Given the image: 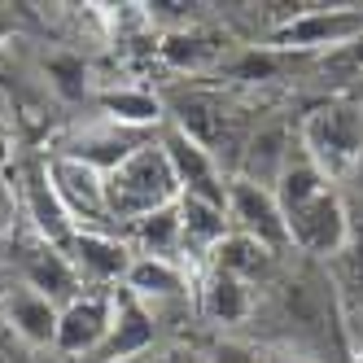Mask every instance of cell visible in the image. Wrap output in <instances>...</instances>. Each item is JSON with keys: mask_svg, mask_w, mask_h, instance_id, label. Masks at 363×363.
<instances>
[{"mask_svg": "<svg viewBox=\"0 0 363 363\" xmlns=\"http://www.w3.org/2000/svg\"><path fill=\"white\" fill-rule=\"evenodd\" d=\"M272 193L280 201V215H284V228H289L294 250H302L306 258H333L350 241L354 223L346 215V201L337 197V184H328L315 171V162L302 153V145L284 162Z\"/></svg>", "mask_w": 363, "mask_h": 363, "instance_id": "6da1fadb", "label": "cell"}, {"mask_svg": "<svg viewBox=\"0 0 363 363\" xmlns=\"http://www.w3.org/2000/svg\"><path fill=\"white\" fill-rule=\"evenodd\" d=\"M179 197H184V189H179V179L171 171L167 149L153 140L106 175V211L118 223H140L149 215L167 211V206H175Z\"/></svg>", "mask_w": 363, "mask_h": 363, "instance_id": "7a4b0ae2", "label": "cell"}, {"mask_svg": "<svg viewBox=\"0 0 363 363\" xmlns=\"http://www.w3.org/2000/svg\"><path fill=\"white\" fill-rule=\"evenodd\" d=\"M298 145L328 184H350L363 158V106L359 101H333L306 114L298 127Z\"/></svg>", "mask_w": 363, "mask_h": 363, "instance_id": "3957f363", "label": "cell"}, {"mask_svg": "<svg viewBox=\"0 0 363 363\" xmlns=\"http://www.w3.org/2000/svg\"><path fill=\"white\" fill-rule=\"evenodd\" d=\"M13 267H18V284H27V289H35L40 298L48 302H74L79 298V276H74L70 267V258L57 250V245H48L40 232H22V237H13Z\"/></svg>", "mask_w": 363, "mask_h": 363, "instance_id": "277c9868", "label": "cell"}, {"mask_svg": "<svg viewBox=\"0 0 363 363\" xmlns=\"http://www.w3.org/2000/svg\"><path fill=\"white\" fill-rule=\"evenodd\" d=\"M228 219L237 223L241 237L258 241L263 250H272L276 258L294 245V241H289V228H284V215H280L276 193L250 184V179H241V175L228 184Z\"/></svg>", "mask_w": 363, "mask_h": 363, "instance_id": "5b68a950", "label": "cell"}, {"mask_svg": "<svg viewBox=\"0 0 363 363\" xmlns=\"http://www.w3.org/2000/svg\"><path fill=\"white\" fill-rule=\"evenodd\" d=\"M114 298L118 289H92V294H79L74 302H66L57 315V350L92 359L114 328Z\"/></svg>", "mask_w": 363, "mask_h": 363, "instance_id": "8992f818", "label": "cell"}, {"mask_svg": "<svg viewBox=\"0 0 363 363\" xmlns=\"http://www.w3.org/2000/svg\"><path fill=\"white\" fill-rule=\"evenodd\" d=\"M48 179H53V189H57L70 219H84V223L110 219V211H106V175L96 167L57 153V158H48Z\"/></svg>", "mask_w": 363, "mask_h": 363, "instance_id": "52a82bcc", "label": "cell"}, {"mask_svg": "<svg viewBox=\"0 0 363 363\" xmlns=\"http://www.w3.org/2000/svg\"><path fill=\"white\" fill-rule=\"evenodd\" d=\"M162 149L171 158V171L179 179V189H184V197H197V201H211V206H223V211H228V184H219L215 158L197 140H189L179 127H171Z\"/></svg>", "mask_w": 363, "mask_h": 363, "instance_id": "ba28073f", "label": "cell"}, {"mask_svg": "<svg viewBox=\"0 0 363 363\" xmlns=\"http://www.w3.org/2000/svg\"><path fill=\"white\" fill-rule=\"evenodd\" d=\"M70 258V267L79 280H92L96 289H106L110 280H127V267H132V254H127L123 241H114L110 232L88 228V232H74V241L62 250Z\"/></svg>", "mask_w": 363, "mask_h": 363, "instance_id": "9c48e42d", "label": "cell"}, {"mask_svg": "<svg viewBox=\"0 0 363 363\" xmlns=\"http://www.w3.org/2000/svg\"><path fill=\"white\" fill-rule=\"evenodd\" d=\"M153 311L136 298V294H127L118 289L114 298V328L106 337V346H101L88 363H118V359H136L153 346Z\"/></svg>", "mask_w": 363, "mask_h": 363, "instance_id": "30bf717a", "label": "cell"}, {"mask_svg": "<svg viewBox=\"0 0 363 363\" xmlns=\"http://www.w3.org/2000/svg\"><path fill=\"white\" fill-rule=\"evenodd\" d=\"M22 179H27V219H31V232H40L48 245L66 250L74 241V219L66 215L53 179H48V167H31Z\"/></svg>", "mask_w": 363, "mask_h": 363, "instance_id": "8fae6325", "label": "cell"}, {"mask_svg": "<svg viewBox=\"0 0 363 363\" xmlns=\"http://www.w3.org/2000/svg\"><path fill=\"white\" fill-rule=\"evenodd\" d=\"M57 315L62 311L40 298L35 289H27V284H5V320L9 328L22 337V342L31 346H57Z\"/></svg>", "mask_w": 363, "mask_h": 363, "instance_id": "7c38bea8", "label": "cell"}, {"mask_svg": "<svg viewBox=\"0 0 363 363\" xmlns=\"http://www.w3.org/2000/svg\"><path fill=\"white\" fill-rule=\"evenodd\" d=\"M294 140L289 132H284L280 123L272 127H258V132L245 140V153H241V179H250V184L258 189H276V179L284 171V162L294 158Z\"/></svg>", "mask_w": 363, "mask_h": 363, "instance_id": "4fadbf2b", "label": "cell"}, {"mask_svg": "<svg viewBox=\"0 0 363 363\" xmlns=\"http://www.w3.org/2000/svg\"><path fill=\"white\" fill-rule=\"evenodd\" d=\"M228 237V211L197 197H179V245L184 254H215V245Z\"/></svg>", "mask_w": 363, "mask_h": 363, "instance_id": "5bb4252c", "label": "cell"}, {"mask_svg": "<svg viewBox=\"0 0 363 363\" xmlns=\"http://www.w3.org/2000/svg\"><path fill=\"white\" fill-rule=\"evenodd\" d=\"M215 272H228V276H237L245 284H258V280H267L276 272V254L263 250L258 241L241 237V232H228V237L215 245Z\"/></svg>", "mask_w": 363, "mask_h": 363, "instance_id": "9a60e30c", "label": "cell"}, {"mask_svg": "<svg viewBox=\"0 0 363 363\" xmlns=\"http://www.w3.org/2000/svg\"><path fill=\"white\" fill-rule=\"evenodd\" d=\"M363 35V13H306L302 22L284 27V44H302V48H320V44H333L342 48L350 40Z\"/></svg>", "mask_w": 363, "mask_h": 363, "instance_id": "2e32d148", "label": "cell"}, {"mask_svg": "<svg viewBox=\"0 0 363 363\" xmlns=\"http://www.w3.org/2000/svg\"><path fill=\"white\" fill-rule=\"evenodd\" d=\"M201 311L215 324H241L254 311V294L245 280L228 276V272H211V280L201 284Z\"/></svg>", "mask_w": 363, "mask_h": 363, "instance_id": "e0dca14e", "label": "cell"}, {"mask_svg": "<svg viewBox=\"0 0 363 363\" xmlns=\"http://www.w3.org/2000/svg\"><path fill=\"white\" fill-rule=\"evenodd\" d=\"M127 294H136L140 302H162V298H179L184 294V272L167 258H132L127 267V280H123Z\"/></svg>", "mask_w": 363, "mask_h": 363, "instance_id": "ac0fdd59", "label": "cell"}, {"mask_svg": "<svg viewBox=\"0 0 363 363\" xmlns=\"http://www.w3.org/2000/svg\"><path fill=\"white\" fill-rule=\"evenodd\" d=\"M328 280L342 298V311L363 315V228H354L350 241L328 258Z\"/></svg>", "mask_w": 363, "mask_h": 363, "instance_id": "d6986e66", "label": "cell"}, {"mask_svg": "<svg viewBox=\"0 0 363 363\" xmlns=\"http://www.w3.org/2000/svg\"><path fill=\"white\" fill-rule=\"evenodd\" d=\"M132 228H136L140 258H167V263H175L171 254H184V245H179V201L140 219V223H132Z\"/></svg>", "mask_w": 363, "mask_h": 363, "instance_id": "ffe728a7", "label": "cell"}, {"mask_svg": "<svg viewBox=\"0 0 363 363\" xmlns=\"http://www.w3.org/2000/svg\"><path fill=\"white\" fill-rule=\"evenodd\" d=\"M101 106H106L110 123L132 127V132H140L145 123H158V118H162L158 96H149V92H132V88H123V92H106V96H101Z\"/></svg>", "mask_w": 363, "mask_h": 363, "instance_id": "44dd1931", "label": "cell"}, {"mask_svg": "<svg viewBox=\"0 0 363 363\" xmlns=\"http://www.w3.org/2000/svg\"><path fill=\"white\" fill-rule=\"evenodd\" d=\"M162 53H167V62L179 66V70H197V66H206V62L219 57V44L201 40V35H171V40L162 44Z\"/></svg>", "mask_w": 363, "mask_h": 363, "instance_id": "7402d4cb", "label": "cell"}, {"mask_svg": "<svg viewBox=\"0 0 363 363\" xmlns=\"http://www.w3.org/2000/svg\"><path fill=\"white\" fill-rule=\"evenodd\" d=\"M48 74H53V88L62 96H84V88H88V70L79 57H53L48 62Z\"/></svg>", "mask_w": 363, "mask_h": 363, "instance_id": "603a6c76", "label": "cell"}, {"mask_svg": "<svg viewBox=\"0 0 363 363\" xmlns=\"http://www.w3.org/2000/svg\"><path fill=\"white\" fill-rule=\"evenodd\" d=\"M149 363H206V359H197L193 350H179V346H175V350H162L158 359H149Z\"/></svg>", "mask_w": 363, "mask_h": 363, "instance_id": "cb8c5ba5", "label": "cell"}, {"mask_svg": "<svg viewBox=\"0 0 363 363\" xmlns=\"http://www.w3.org/2000/svg\"><path fill=\"white\" fill-rule=\"evenodd\" d=\"M350 184H354V193H363V158H359V167H354V175H350Z\"/></svg>", "mask_w": 363, "mask_h": 363, "instance_id": "d4e9b609", "label": "cell"}, {"mask_svg": "<svg viewBox=\"0 0 363 363\" xmlns=\"http://www.w3.org/2000/svg\"><path fill=\"white\" fill-rule=\"evenodd\" d=\"M118 363H149V354H136V359H118Z\"/></svg>", "mask_w": 363, "mask_h": 363, "instance_id": "484cf974", "label": "cell"}, {"mask_svg": "<svg viewBox=\"0 0 363 363\" xmlns=\"http://www.w3.org/2000/svg\"><path fill=\"white\" fill-rule=\"evenodd\" d=\"M5 27H9V22H5V18H0V40H5Z\"/></svg>", "mask_w": 363, "mask_h": 363, "instance_id": "4316f807", "label": "cell"}]
</instances>
